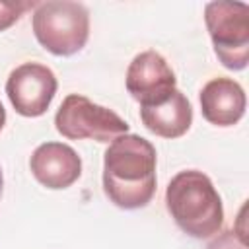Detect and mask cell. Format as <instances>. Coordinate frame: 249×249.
Returning a JSON list of instances; mask_svg holds the SVG:
<instances>
[{
	"instance_id": "13",
	"label": "cell",
	"mask_w": 249,
	"mask_h": 249,
	"mask_svg": "<svg viewBox=\"0 0 249 249\" xmlns=\"http://www.w3.org/2000/svg\"><path fill=\"white\" fill-rule=\"evenodd\" d=\"M4 124H6V109H4V105L0 103V130L4 128Z\"/></svg>"
},
{
	"instance_id": "2",
	"label": "cell",
	"mask_w": 249,
	"mask_h": 249,
	"mask_svg": "<svg viewBox=\"0 0 249 249\" xmlns=\"http://www.w3.org/2000/svg\"><path fill=\"white\" fill-rule=\"evenodd\" d=\"M165 206L173 222L191 237L206 239L222 230V198L210 177L202 171H179L167 183Z\"/></svg>"
},
{
	"instance_id": "1",
	"label": "cell",
	"mask_w": 249,
	"mask_h": 249,
	"mask_svg": "<svg viewBox=\"0 0 249 249\" xmlns=\"http://www.w3.org/2000/svg\"><path fill=\"white\" fill-rule=\"evenodd\" d=\"M156 148L138 134H121L103 154V191L124 210L146 206L156 193Z\"/></svg>"
},
{
	"instance_id": "11",
	"label": "cell",
	"mask_w": 249,
	"mask_h": 249,
	"mask_svg": "<svg viewBox=\"0 0 249 249\" xmlns=\"http://www.w3.org/2000/svg\"><path fill=\"white\" fill-rule=\"evenodd\" d=\"M35 2H0V31L12 27L25 10L35 8Z\"/></svg>"
},
{
	"instance_id": "6",
	"label": "cell",
	"mask_w": 249,
	"mask_h": 249,
	"mask_svg": "<svg viewBox=\"0 0 249 249\" xmlns=\"http://www.w3.org/2000/svg\"><path fill=\"white\" fill-rule=\"evenodd\" d=\"M54 72L39 62H23L14 68L6 82V93L16 113L21 117H41L47 113L56 93Z\"/></svg>"
},
{
	"instance_id": "10",
	"label": "cell",
	"mask_w": 249,
	"mask_h": 249,
	"mask_svg": "<svg viewBox=\"0 0 249 249\" xmlns=\"http://www.w3.org/2000/svg\"><path fill=\"white\" fill-rule=\"evenodd\" d=\"M142 124L161 138H179L193 124V107L187 95L179 89L158 105L140 107Z\"/></svg>"
},
{
	"instance_id": "4",
	"label": "cell",
	"mask_w": 249,
	"mask_h": 249,
	"mask_svg": "<svg viewBox=\"0 0 249 249\" xmlns=\"http://www.w3.org/2000/svg\"><path fill=\"white\" fill-rule=\"evenodd\" d=\"M204 21L218 60L230 70L249 62V6L245 2H208Z\"/></svg>"
},
{
	"instance_id": "3",
	"label": "cell",
	"mask_w": 249,
	"mask_h": 249,
	"mask_svg": "<svg viewBox=\"0 0 249 249\" xmlns=\"http://www.w3.org/2000/svg\"><path fill=\"white\" fill-rule=\"evenodd\" d=\"M39 45L56 54L70 56L82 51L89 37V12L72 0H47L35 6L31 18Z\"/></svg>"
},
{
	"instance_id": "9",
	"label": "cell",
	"mask_w": 249,
	"mask_h": 249,
	"mask_svg": "<svg viewBox=\"0 0 249 249\" xmlns=\"http://www.w3.org/2000/svg\"><path fill=\"white\" fill-rule=\"evenodd\" d=\"M202 117L216 126H233L245 115V91L231 78H212L200 89Z\"/></svg>"
},
{
	"instance_id": "14",
	"label": "cell",
	"mask_w": 249,
	"mask_h": 249,
	"mask_svg": "<svg viewBox=\"0 0 249 249\" xmlns=\"http://www.w3.org/2000/svg\"><path fill=\"white\" fill-rule=\"evenodd\" d=\"M2 187H4V177H2V167H0V196H2Z\"/></svg>"
},
{
	"instance_id": "5",
	"label": "cell",
	"mask_w": 249,
	"mask_h": 249,
	"mask_svg": "<svg viewBox=\"0 0 249 249\" xmlns=\"http://www.w3.org/2000/svg\"><path fill=\"white\" fill-rule=\"evenodd\" d=\"M54 126L70 140L91 138L97 142H113L117 136L128 132V123L115 111L78 93L64 97L54 115Z\"/></svg>"
},
{
	"instance_id": "7",
	"label": "cell",
	"mask_w": 249,
	"mask_h": 249,
	"mask_svg": "<svg viewBox=\"0 0 249 249\" xmlns=\"http://www.w3.org/2000/svg\"><path fill=\"white\" fill-rule=\"evenodd\" d=\"M175 84V72L156 51H144L128 64L126 91L140 103V107L163 103L173 93V89H177Z\"/></svg>"
},
{
	"instance_id": "12",
	"label": "cell",
	"mask_w": 249,
	"mask_h": 249,
	"mask_svg": "<svg viewBox=\"0 0 249 249\" xmlns=\"http://www.w3.org/2000/svg\"><path fill=\"white\" fill-rule=\"evenodd\" d=\"M206 249H247V245L241 233H237L235 230H226L216 235Z\"/></svg>"
},
{
	"instance_id": "8",
	"label": "cell",
	"mask_w": 249,
	"mask_h": 249,
	"mask_svg": "<svg viewBox=\"0 0 249 249\" xmlns=\"http://www.w3.org/2000/svg\"><path fill=\"white\" fill-rule=\"evenodd\" d=\"M29 169L43 187L60 191L78 181L82 175V160L68 144L45 142L33 150Z\"/></svg>"
}]
</instances>
